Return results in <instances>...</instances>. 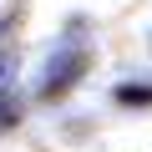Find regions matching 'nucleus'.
<instances>
[{
    "instance_id": "1",
    "label": "nucleus",
    "mask_w": 152,
    "mask_h": 152,
    "mask_svg": "<svg viewBox=\"0 0 152 152\" xmlns=\"http://www.w3.org/2000/svg\"><path fill=\"white\" fill-rule=\"evenodd\" d=\"M81 66H86V51H81V46H61V51L51 56L46 76H41V96L56 102L66 86H76V81H81Z\"/></svg>"
},
{
    "instance_id": "2",
    "label": "nucleus",
    "mask_w": 152,
    "mask_h": 152,
    "mask_svg": "<svg viewBox=\"0 0 152 152\" xmlns=\"http://www.w3.org/2000/svg\"><path fill=\"white\" fill-rule=\"evenodd\" d=\"M117 102H122V107H147V102H152V86H147V81H132V86H117Z\"/></svg>"
},
{
    "instance_id": "3",
    "label": "nucleus",
    "mask_w": 152,
    "mask_h": 152,
    "mask_svg": "<svg viewBox=\"0 0 152 152\" xmlns=\"http://www.w3.org/2000/svg\"><path fill=\"white\" fill-rule=\"evenodd\" d=\"M10 122H15V102H10V96H0V127H10Z\"/></svg>"
}]
</instances>
